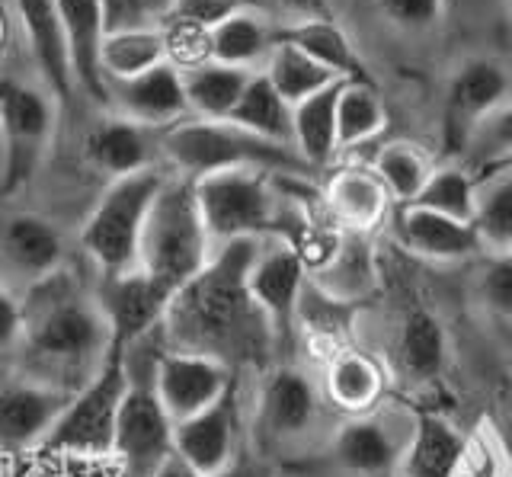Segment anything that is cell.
I'll return each instance as SVG.
<instances>
[{"label": "cell", "mask_w": 512, "mask_h": 477, "mask_svg": "<svg viewBox=\"0 0 512 477\" xmlns=\"http://www.w3.org/2000/svg\"><path fill=\"white\" fill-rule=\"evenodd\" d=\"M253 71L244 68H231V65H218V61H208V65L186 71L183 74V90H186V103H189V116L192 119H231L234 106L244 97V90L250 84Z\"/></svg>", "instance_id": "cell-32"}, {"label": "cell", "mask_w": 512, "mask_h": 477, "mask_svg": "<svg viewBox=\"0 0 512 477\" xmlns=\"http://www.w3.org/2000/svg\"><path fill=\"white\" fill-rule=\"evenodd\" d=\"M250 10L263 13V17H282L292 23L304 20H333V4L330 0H250Z\"/></svg>", "instance_id": "cell-46"}, {"label": "cell", "mask_w": 512, "mask_h": 477, "mask_svg": "<svg viewBox=\"0 0 512 477\" xmlns=\"http://www.w3.org/2000/svg\"><path fill=\"white\" fill-rule=\"evenodd\" d=\"M506 4H509V13H512V0H506Z\"/></svg>", "instance_id": "cell-51"}, {"label": "cell", "mask_w": 512, "mask_h": 477, "mask_svg": "<svg viewBox=\"0 0 512 477\" xmlns=\"http://www.w3.org/2000/svg\"><path fill=\"white\" fill-rule=\"evenodd\" d=\"M410 205H420L436 215L455 218L471 225L474 218V205H477V180L474 173L461 170V167H436L432 177L426 180L423 193L416 196Z\"/></svg>", "instance_id": "cell-39"}, {"label": "cell", "mask_w": 512, "mask_h": 477, "mask_svg": "<svg viewBox=\"0 0 512 477\" xmlns=\"http://www.w3.org/2000/svg\"><path fill=\"white\" fill-rule=\"evenodd\" d=\"M167 161L189 180L208 177L221 170H266L272 177H304L311 167L301 161L295 148L276 145L247 129H240L231 119H183L180 125L164 132L160 141Z\"/></svg>", "instance_id": "cell-5"}, {"label": "cell", "mask_w": 512, "mask_h": 477, "mask_svg": "<svg viewBox=\"0 0 512 477\" xmlns=\"http://www.w3.org/2000/svg\"><path fill=\"white\" fill-rule=\"evenodd\" d=\"M452 477H512V452L500 426L480 423L464 433Z\"/></svg>", "instance_id": "cell-40"}, {"label": "cell", "mask_w": 512, "mask_h": 477, "mask_svg": "<svg viewBox=\"0 0 512 477\" xmlns=\"http://www.w3.org/2000/svg\"><path fill=\"white\" fill-rule=\"evenodd\" d=\"M413 417L397 423L381 407L349 417L330 439L327 461L346 477H394L404 458Z\"/></svg>", "instance_id": "cell-12"}, {"label": "cell", "mask_w": 512, "mask_h": 477, "mask_svg": "<svg viewBox=\"0 0 512 477\" xmlns=\"http://www.w3.org/2000/svg\"><path fill=\"white\" fill-rule=\"evenodd\" d=\"M263 74L269 77V84L279 90V97L288 106H298L301 100H308L324 87L336 84V77L327 68H320L314 58H308L292 42L282 39H276V45H272Z\"/></svg>", "instance_id": "cell-36"}, {"label": "cell", "mask_w": 512, "mask_h": 477, "mask_svg": "<svg viewBox=\"0 0 512 477\" xmlns=\"http://www.w3.org/2000/svg\"><path fill=\"white\" fill-rule=\"evenodd\" d=\"M509 340H512V330H509Z\"/></svg>", "instance_id": "cell-53"}, {"label": "cell", "mask_w": 512, "mask_h": 477, "mask_svg": "<svg viewBox=\"0 0 512 477\" xmlns=\"http://www.w3.org/2000/svg\"><path fill=\"white\" fill-rule=\"evenodd\" d=\"M119 4H122V0H109V10H116Z\"/></svg>", "instance_id": "cell-50"}, {"label": "cell", "mask_w": 512, "mask_h": 477, "mask_svg": "<svg viewBox=\"0 0 512 477\" xmlns=\"http://www.w3.org/2000/svg\"><path fill=\"white\" fill-rule=\"evenodd\" d=\"M13 4H16V13H20L32 58H36L48 90H52L55 97L68 100L77 81H74L68 36H64L55 0H13Z\"/></svg>", "instance_id": "cell-24"}, {"label": "cell", "mask_w": 512, "mask_h": 477, "mask_svg": "<svg viewBox=\"0 0 512 477\" xmlns=\"http://www.w3.org/2000/svg\"><path fill=\"white\" fill-rule=\"evenodd\" d=\"M7 36H10V26H7V13L0 7V52L7 49Z\"/></svg>", "instance_id": "cell-49"}, {"label": "cell", "mask_w": 512, "mask_h": 477, "mask_svg": "<svg viewBox=\"0 0 512 477\" xmlns=\"http://www.w3.org/2000/svg\"><path fill=\"white\" fill-rule=\"evenodd\" d=\"M263 241L244 237L215 247L205 269L173 295L164 317V340L173 349L202 353L228 369L260 365L276 340L247 289V273Z\"/></svg>", "instance_id": "cell-1"}, {"label": "cell", "mask_w": 512, "mask_h": 477, "mask_svg": "<svg viewBox=\"0 0 512 477\" xmlns=\"http://www.w3.org/2000/svg\"><path fill=\"white\" fill-rule=\"evenodd\" d=\"M384 122H388V109L375 84H343L340 100H336V141L340 151L359 148L372 141Z\"/></svg>", "instance_id": "cell-37"}, {"label": "cell", "mask_w": 512, "mask_h": 477, "mask_svg": "<svg viewBox=\"0 0 512 477\" xmlns=\"http://www.w3.org/2000/svg\"><path fill=\"white\" fill-rule=\"evenodd\" d=\"M96 301L109 321L112 343L116 346H135L148 333L164 327L167 308L173 301V292L167 285H160L154 276L144 273L141 266L128 269L119 276H106Z\"/></svg>", "instance_id": "cell-16"}, {"label": "cell", "mask_w": 512, "mask_h": 477, "mask_svg": "<svg viewBox=\"0 0 512 477\" xmlns=\"http://www.w3.org/2000/svg\"><path fill=\"white\" fill-rule=\"evenodd\" d=\"M394 234H397V244L407 253H413V257H420V260H432V263L464 260V257H474L480 250L471 225L420 209V205H400V212L394 218Z\"/></svg>", "instance_id": "cell-23"}, {"label": "cell", "mask_w": 512, "mask_h": 477, "mask_svg": "<svg viewBox=\"0 0 512 477\" xmlns=\"http://www.w3.org/2000/svg\"><path fill=\"white\" fill-rule=\"evenodd\" d=\"M477 180V205L471 228L477 247L490 257H509L512 253V157L484 164Z\"/></svg>", "instance_id": "cell-25"}, {"label": "cell", "mask_w": 512, "mask_h": 477, "mask_svg": "<svg viewBox=\"0 0 512 477\" xmlns=\"http://www.w3.org/2000/svg\"><path fill=\"white\" fill-rule=\"evenodd\" d=\"M160 186H164V173L157 167H144L128 177H116L103 189L100 202L93 205L84 231H80V244L103 279L138 266L141 231Z\"/></svg>", "instance_id": "cell-6"}, {"label": "cell", "mask_w": 512, "mask_h": 477, "mask_svg": "<svg viewBox=\"0 0 512 477\" xmlns=\"http://www.w3.org/2000/svg\"><path fill=\"white\" fill-rule=\"evenodd\" d=\"M125 391H128L125 346L112 343L100 372L84 388L71 394L68 407H64L42 449L71 458H109Z\"/></svg>", "instance_id": "cell-8"}, {"label": "cell", "mask_w": 512, "mask_h": 477, "mask_svg": "<svg viewBox=\"0 0 512 477\" xmlns=\"http://www.w3.org/2000/svg\"><path fill=\"white\" fill-rule=\"evenodd\" d=\"M343 84L346 81H336L292 106V145L311 170L324 167L340 151V141H336V100H340Z\"/></svg>", "instance_id": "cell-31"}, {"label": "cell", "mask_w": 512, "mask_h": 477, "mask_svg": "<svg viewBox=\"0 0 512 477\" xmlns=\"http://www.w3.org/2000/svg\"><path fill=\"white\" fill-rule=\"evenodd\" d=\"M164 327L125 349L128 391L122 397L109 458L119 477H157L176 458V423L154 391V362L164 353Z\"/></svg>", "instance_id": "cell-3"}, {"label": "cell", "mask_w": 512, "mask_h": 477, "mask_svg": "<svg viewBox=\"0 0 512 477\" xmlns=\"http://www.w3.org/2000/svg\"><path fill=\"white\" fill-rule=\"evenodd\" d=\"M55 113L39 90L0 77V151H4V193L23 189L52 145Z\"/></svg>", "instance_id": "cell-9"}, {"label": "cell", "mask_w": 512, "mask_h": 477, "mask_svg": "<svg viewBox=\"0 0 512 477\" xmlns=\"http://www.w3.org/2000/svg\"><path fill=\"white\" fill-rule=\"evenodd\" d=\"M276 39L292 42L308 58H314L320 68H327L336 81L346 84H375L372 71L365 68L362 55L356 52L352 39L343 33V26L333 20H304L276 29Z\"/></svg>", "instance_id": "cell-26"}, {"label": "cell", "mask_w": 512, "mask_h": 477, "mask_svg": "<svg viewBox=\"0 0 512 477\" xmlns=\"http://www.w3.org/2000/svg\"><path fill=\"white\" fill-rule=\"evenodd\" d=\"M157 29L160 39H164V61L180 74L196 71L212 61V29L189 23L183 17H170V13Z\"/></svg>", "instance_id": "cell-41"}, {"label": "cell", "mask_w": 512, "mask_h": 477, "mask_svg": "<svg viewBox=\"0 0 512 477\" xmlns=\"http://www.w3.org/2000/svg\"><path fill=\"white\" fill-rule=\"evenodd\" d=\"M164 65V39L154 26H119L109 29L100 45L103 81H132V77Z\"/></svg>", "instance_id": "cell-33"}, {"label": "cell", "mask_w": 512, "mask_h": 477, "mask_svg": "<svg viewBox=\"0 0 512 477\" xmlns=\"http://www.w3.org/2000/svg\"><path fill=\"white\" fill-rule=\"evenodd\" d=\"M215 244L205 231L196 199V180L173 173L164 177L148 212L138 247V266L176 295L212 260Z\"/></svg>", "instance_id": "cell-4"}, {"label": "cell", "mask_w": 512, "mask_h": 477, "mask_svg": "<svg viewBox=\"0 0 512 477\" xmlns=\"http://www.w3.org/2000/svg\"><path fill=\"white\" fill-rule=\"evenodd\" d=\"M477 298L496 321L512 330V253L509 257H490L477 282Z\"/></svg>", "instance_id": "cell-42"}, {"label": "cell", "mask_w": 512, "mask_h": 477, "mask_svg": "<svg viewBox=\"0 0 512 477\" xmlns=\"http://www.w3.org/2000/svg\"><path fill=\"white\" fill-rule=\"evenodd\" d=\"M157 477H196V474H192V471H189V468L183 465V461H176V458H173L170 465H167L164 471H160Z\"/></svg>", "instance_id": "cell-48"}, {"label": "cell", "mask_w": 512, "mask_h": 477, "mask_svg": "<svg viewBox=\"0 0 512 477\" xmlns=\"http://www.w3.org/2000/svg\"><path fill=\"white\" fill-rule=\"evenodd\" d=\"M391 193L378 180L372 167H343L327 180L324 205L330 221L343 234H362L368 237L391 212Z\"/></svg>", "instance_id": "cell-20"}, {"label": "cell", "mask_w": 512, "mask_h": 477, "mask_svg": "<svg viewBox=\"0 0 512 477\" xmlns=\"http://www.w3.org/2000/svg\"><path fill=\"white\" fill-rule=\"evenodd\" d=\"M445 330L436 314L426 308H410L400 317L394 333V369L404 375L407 385H426L436 381L445 369Z\"/></svg>", "instance_id": "cell-27"}, {"label": "cell", "mask_w": 512, "mask_h": 477, "mask_svg": "<svg viewBox=\"0 0 512 477\" xmlns=\"http://www.w3.org/2000/svg\"><path fill=\"white\" fill-rule=\"evenodd\" d=\"M196 199L212 244L279 234L276 177L266 170H221L196 180Z\"/></svg>", "instance_id": "cell-7"}, {"label": "cell", "mask_w": 512, "mask_h": 477, "mask_svg": "<svg viewBox=\"0 0 512 477\" xmlns=\"http://www.w3.org/2000/svg\"><path fill=\"white\" fill-rule=\"evenodd\" d=\"M176 461L196 477H218L240 461V404L237 385L196 417L176 423Z\"/></svg>", "instance_id": "cell-14"}, {"label": "cell", "mask_w": 512, "mask_h": 477, "mask_svg": "<svg viewBox=\"0 0 512 477\" xmlns=\"http://www.w3.org/2000/svg\"><path fill=\"white\" fill-rule=\"evenodd\" d=\"M237 385V372L224 362L164 346L154 362V391L173 423L196 417Z\"/></svg>", "instance_id": "cell-13"}, {"label": "cell", "mask_w": 512, "mask_h": 477, "mask_svg": "<svg viewBox=\"0 0 512 477\" xmlns=\"http://www.w3.org/2000/svg\"><path fill=\"white\" fill-rule=\"evenodd\" d=\"M61 234L39 215H13L0 225V285L13 295L29 292L64 263Z\"/></svg>", "instance_id": "cell-18"}, {"label": "cell", "mask_w": 512, "mask_h": 477, "mask_svg": "<svg viewBox=\"0 0 512 477\" xmlns=\"http://www.w3.org/2000/svg\"><path fill=\"white\" fill-rule=\"evenodd\" d=\"M106 97L119 106V116L141 125V129H173L189 119V103L183 90V74L167 61L144 71L132 81L106 84Z\"/></svg>", "instance_id": "cell-19"}, {"label": "cell", "mask_w": 512, "mask_h": 477, "mask_svg": "<svg viewBox=\"0 0 512 477\" xmlns=\"http://www.w3.org/2000/svg\"><path fill=\"white\" fill-rule=\"evenodd\" d=\"M509 93V74L496 58H468L452 74L442 103V151L468 154L471 138Z\"/></svg>", "instance_id": "cell-11"}, {"label": "cell", "mask_w": 512, "mask_h": 477, "mask_svg": "<svg viewBox=\"0 0 512 477\" xmlns=\"http://www.w3.org/2000/svg\"><path fill=\"white\" fill-rule=\"evenodd\" d=\"M68 401V391L26 375L0 381V452H26L36 445L42 449Z\"/></svg>", "instance_id": "cell-17"}, {"label": "cell", "mask_w": 512, "mask_h": 477, "mask_svg": "<svg viewBox=\"0 0 512 477\" xmlns=\"http://www.w3.org/2000/svg\"><path fill=\"white\" fill-rule=\"evenodd\" d=\"M272 45H276V29L256 10L237 13V17L212 29V61H218V65L253 71V65L269 58Z\"/></svg>", "instance_id": "cell-34"}, {"label": "cell", "mask_w": 512, "mask_h": 477, "mask_svg": "<svg viewBox=\"0 0 512 477\" xmlns=\"http://www.w3.org/2000/svg\"><path fill=\"white\" fill-rule=\"evenodd\" d=\"M20 333H23L20 295H13L10 289L0 285V353L20 346Z\"/></svg>", "instance_id": "cell-47"}, {"label": "cell", "mask_w": 512, "mask_h": 477, "mask_svg": "<svg viewBox=\"0 0 512 477\" xmlns=\"http://www.w3.org/2000/svg\"><path fill=\"white\" fill-rule=\"evenodd\" d=\"M23 311V375L58 391H80L100 372L112 349L109 321L90 292L68 266L20 295Z\"/></svg>", "instance_id": "cell-2"}, {"label": "cell", "mask_w": 512, "mask_h": 477, "mask_svg": "<svg viewBox=\"0 0 512 477\" xmlns=\"http://www.w3.org/2000/svg\"><path fill=\"white\" fill-rule=\"evenodd\" d=\"M164 10L170 17H183L205 29H218L224 20L250 10V0H170Z\"/></svg>", "instance_id": "cell-45"}, {"label": "cell", "mask_w": 512, "mask_h": 477, "mask_svg": "<svg viewBox=\"0 0 512 477\" xmlns=\"http://www.w3.org/2000/svg\"><path fill=\"white\" fill-rule=\"evenodd\" d=\"M384 394H388V372L365 349L343 346L324 362V401L346 417L378 410Z\"/></svg>", "instance_id": "cell-21"}, {"label": "cell", "mask_w": 512, "mask_h": 477, "mask_svg": "<svg viewBox=\"0 0 512 477\" xmlns=\"http://www.w3.org/2000/svg\"><path fill=\"white\" fill-rule=\"evenodd\" d=\"M468 151L477 157V167L512 157V103L509 106L503 103L484 125H480Z\"/></svg>", "instance_id": "cell-44"}, {"label": "cell", "mask_w": 512, "mask_h": 477, "mask_svg": "<svg viewBox=\"0 0 512 477\" xmlns=\"http://www.w3.org/2000/svg\"><path fill=\"white\" fill-rule=\"evenodd\" d=\"M381 17L404 33H426L445 17V0H375Z\"/></svg>", "instance_id": "cell-43"}, {"label": "cell", "mask_w": 512, "mask_h": 477, "mask_svg": "<svg viewBox=\"0 0 512 477\" xmlns=\"http://www.w3.org/2000/svg\"><path fill=\"white\" fill-rule=\"evenodd\" d=\"M122 4H125V0H122Z\"/></svg>", "instance_id": "cell-54"}, {"label": "cell", "mask_w": 512, "mask_h": 477, "mask_svg": "<svg viewBox=\"0 0 512 477\" xmlns=\"http://www.w3.org/2000/svg\"><path fill=\"white\" fill-rule=\"evenodd\" d=\"M231 122L266 141L295 148L292 145V106L279 97V90L269 84V77L263 71H253L244 97L234 106Z\"/></svg>", "instance_id": "cell-35"}, {"label": "cell", "mask_w": 512, "mask_h": 477, "mask_svg": "<svg viewBox=\"0 0 512 477\" xmlns=\"http://www.w3.org/2000/svg\"><path fill=\"white\" fill-rule=\"evenodd\" d=\"M74 65V81L93 100L106 103V81L100 71V45L109 33V0H55Z\"/></svg>", "instance_id": "cell-22"}, {"label": "cell", "mask_w": 512, "mask_h": 477, "mask_svg": "<svg viewBox=\"0 0 512 477\" xmlns=\"http://www.w3.org/2000/svg\"><path fill=\"white\" fill-rule=\"evenodd\" d=\"M464 433L439 413H416L397 477H452Z\"/></svg>", "instance_id": "cell-29"}, {"label": "cell", "mask_w": 512, "mask_h": 477, "mask_svg": "<svg viewBox=\"0 0 512 477\" xmlns=\"http://www.w3.org/2000/svg\"><path fill=\"white\" fill-rule=\"evenodd\" d=\"M372 170L378 173V180L384 183V189H388L394 202L410 205L423 193V186L436 167H432L426 151L416 148L413 141H391V145H384L375 154Z\"/></svg>", "instance_id": "cell-38"}, {"label": "cell", "mask_w": 512, "mask_h": 477, "mask_svg": "<svg viewBox=\"0 0 512 477\" xmlns=\"http://www.w3.org/2000/svg\"><path fill=\"white\" fill-rule=\"evenodd\" d=\"M324 394L298 365L269 369L256 394V436L263 449H292L304 442L320 420Z\"/></svg>", "instance_id": "cell-10"}, {"label": "cell", "mask_w": 512, "mask_h": 477, "mask_svg": "<svg viewBox=\"0 0 512 477\" xmlns=\"http://www.w3.org/2000/svg\"><path fill=\"white\" fill-rule=\"evenodd\" d=\"M311 282L333 301L359 308L378 285L375 250L365 244L362 234H343L340 247L333 250V257L311 273Z\"/></svg>", "instance_id": "cell-28"}, {"label": "cell", "mask_w": 512, "mask_h": 477, "mask_svg": "<svg viewBox=\"0 0 512 477\" xmlns=\"http://www.w3.org/2000/svg\"><path fill=\"white\" fill-rule=\"evenodd\" d=\"M84 154L96 170L109 173L112 180L151 167L148 135H144L141 125L128 122L122 116L93 125L87 141H84Z\"/></svg>", "instance_id": "cell-30"}, {"label": "cell", "mask_w": 512, "mask_h": 477, "mask_svg": "<svg viewBox=\"0 0 512 477\" xmlns=\"http://www.w3.org/2000/svg\"><path fill=\"white\" fill-rule=\"evenodd\" d=\"M160 4H164V7H167V4H170V0H160Z\"/></svg>", "instance_id": "cell-52"}, {"label": "cell", "mask_w": 512, "mask_h": 477, "mask_svg": "<svg viewBox=\"0 0 512 477\" xmlns=\"http://www.w3.org/2000/svg\"><path fill=\"white\" fill-rule=\"evenodd\" d=\"M304 285H308V266L292 247L285 241L260 247L247 273V289L253 305L266 317L276 346L292 340Z\"/></svg>", "instance_id": "cell-15"}]
</instances>
